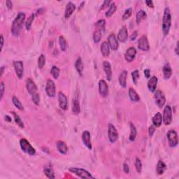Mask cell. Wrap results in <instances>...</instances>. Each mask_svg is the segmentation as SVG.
<instances>
[{
    "instance_id": "cell-50",
    "label": "cell",
    "mask_w": 179,
    "mask_h": 179,
    "mask_svg": "<svg viewBox=\"0 0 179 179\" xmlns=\"http://www.w3.org/2000/svg\"><path fill=\"white\" fill-rule=\"evenodd\" d=\"M123 171H124V172L125 173H130V167L129 165H127V163H124L123 164Z\"/></svg>"
},
{
    "instance_id": "cell-33",
    "label": "cell",
    "mask_w": 179,
    "mask_h": 179,
    "mask_svg": "<svg viewBox=\"0 0 179 179\" xmlns=\"http://www.w3.org/2000/svg\"><path fill=\"white\" fill-rule=\"evenodd\" d=\"M117 9V6H116V4H115L114 2H111V4L109 5V8H108V11H107V12L105 13V16L107 18H110L111 17L113 14H114V13L115 12Z\"/></svg>"
},
{
    "instance_id": "cell-57",
    "label": "cell",
    "mask_w": 179,
    "mask_h": 179,
    "mask_svg": "<svg viewBox=\"0 0 179 179\" xmlns=\"http://www.w3.org/2000/svg\"><path fill=\"white\" fill-rule=\"evenodd\" d=\"M175 53L176 54L178 55V41L177 42V44H176V49H175Z\"/></svg>"
},
{
    "instance_id": "cell-52",
    "label": "cell",
    "mask_w": 179,
    "mask_h": 179,
    "mask_svg": "<svg viewBox=\"0 0 179 179\" xmlns=\"http://www.w3.org/2000/svg\"><path fill=\"white\" fill-rule=\"evenodd\" d=\"M144 76L146 79H150V70L146 69L144 70Z\"/></svg>"
},
{
    "instance_id": "cell-25",
    "label": "cell",
    "mask_w": 179,
    "mask_h": 179,
    "mask_svg": "<svg viewBox=\"0 0 179 179\" xmlns=\"http://www.w3.org/2000/svg\"><path fill=\"white\" fill-rule=\"evenodd\" d=\"M153 125L155 127H160L162 124V115L160 112H158L152 118Z\"/></svg>"
},
{
    "instance_id": "cell-51",
    "label": "cell",
    "mask_w": 179,
    "mask_h": 179,
    "mask_svg": "<svg viewBox=\"0 0 179 179\" xmlns=\"http://www.w3.org/2000/svg\"><path fill=\"white\" fill-rule=\"evenodd\" d=\"M137 36H138V32L134 31L130 36V40L131 41H134V40L137 38Z\"/></svg>"
},
{
    "instance_id": "cell-24",
    "label": "cell",
    "mask_w": 179,
    "mask_h": 179,
    "mask_svg": "<svg viewBox=\"0 0 179 179\" xmlns=\"http://www.w3.org/2000/svg\"><path fill=\"white\" fill-rule=\"evenodd\" d=\"M127 71L126 70H123V71L121 72V74L119 76V78H118V82H119V84L120 85V86L125 88L127 86Z\"/></svg>"
},
{
    "instance_id": "cell-37",
    "label": "cell",
    "mask_w": 179,
    "mask_h": 179,
    "mask_svg": "<svg viewBox=\"0 0 179 179\" xmlns=\"http://www.w3.org/2000/svg\"><path fill=\"white\" fill-rule=\"evenodd\" d=\"M35 16H36V14H32L28 17V18H27L26 22H25V28H26L27 31H29V30H30V29H31L32 22H33L34 21Z\"/></svg>"
},
{
    "instance_id": "cell-49",
    "label": "cell",
    "mask_w": 179,
    "mask_h": 179,
    "mask_svg": "<svg viewBox=\"0 0 179 179\" xmlns=\"http://www.w3.org/2000/svg\"><path fill=\"white\" fill-rule=\"evenodd\" d=\"M111 1H104V2H103V4L102 6H101L100 7V11H102V10H104L108 6H109V5L111 4Z\"/></svg>"
},
{
    "instance_id": "cell-54",
    "label": "cell",
    "mask_w": 179,
    "mask_h": 179,
    "mask_svg": "<svg viewBox=\"0 0 179 179\" xmlns=\"http://www.w3.org/2000/svg\"><path fill=\"white\" fill-rule=\"evenodd\" d=\"M6 7L9 9H11L13 8V3L11 1H10V0H7V1L6 2Z\"/></svg>"
},
{
    "instance_id": "cell-38",
    "label": "cell",
    "mask_w": 179,
    "mask_h": 179,
    "mask_svg": "<svg viewBox=\"0 0 179 179\" xmlns=\"http://www.w3.org/2000/svg\"><path fill=\"white\" fill-rule=\"evenodd\" d=\"M59 44L62 51H66L67 49V42L66 41V39L63 36H62V35L59 37Z\"/></svg>"
},
{
    "instance_id": "cell-12",
    "label": "cell",
    "mask_w": 179,
    "mask_h": 179,
    "mask_svg": "<svg viewBox=\"0 0 179 179\" xmlns=\"http://www.w3.org/2000/svg\"><path fill=\"white\" fill-rule=\"evenodd\" d=\"M58 103L60 108L63 111H67L69 108V102L67 96L61 91L58 92Z\"/></svg>"
},
{
    "instance_id": "cell-26",
    "label": "cell",
    "mask_w": 179,
    "mask_h": 179,
    "mask_svg": "<svg viewBox=\"0 0 179 179\" xmlns=\"http://www.w3.org/2000/svg\"><path fill=\"white\" fill-rule=\"evenodd\" d=\"M75 68L76 69L77 72L79 73V74L80 76L83 75V72H84V63H83L81 57H78L76 60L75 62Z\"/></svg>"
},
{
    "instance_id": "cell-46",
    "label": "cell",
    "mask_w": 179,
    "mask_h": 179,
    "mask_svg": "<svg viewBox=\"0 0 179 179\" xmlns=\"http://www.w3.org/2000/svg\"><path fill=\"white\" fill-rule=\"evenodd\" d=\"M32 102H34V104L35 105L38 106L40 102V96L38 93H35L33 95H32Z\"/></svg>"
},
{
    "instance_id": "cell-35",
    "label": "cell",
    "mask_w": 179,
    "mask_h": 179,
    "mask_svg": "<svg viewBox=\"0 0 179 179\" xmlns=\"http://www.w3.org/2000/svg\"><path fill=\"white\" fill-rule=\"evenodd\" d=\"M146 17H147V14L146 11L143 10H140L136 15V22L137 24H139L141 22L146 18Z\"/></svg>"
},
{
    "instance_id": "cell-28",
    "label": "cell",
    "mask_w": 179,
    "mask_h": 179,
    "mask_svg": "<svg viewBox=\"0 0 179 179\" xmlns=\"http://www.w3.org/2000/svg\"><path fill=\"white\" fill-rule=\"evenodd\" d=\"M101 53L104 57H107L110 55V47L108 42L104 41L101 45Z\"/></svg>"
},
{
    "instance_id": "cell-47",
    "label": "cell",
    "mask_w": 179,
    "mask_h": 179,
    "mask_svg": "<svg viewBox=\"0 0 179 179\" xmlns=\"http://www.w3.org/2000/svg\"><path fill=\"white\" fill-rule=\"evenodd\" d=\"M5 93V85H4V83L3 81L1 82V84H0V99L2 100L4 97Z\"/></svg>"
},
{
    "instance_id": "cell-16",
    "label": "cell",
    "mask_w": 179,
    "mask_h": 179,
    "mask_svg": "<svg viewBox=\"0 0 179 179\" xmlns=\"http://www.w3.org/2000/svg\"><path fill=\"white\" fill-rule=\"evenodd\" d=\"M26 88H27V92H28L29 94L32 95H33L37 92V85L31 78H28L26 80Z\"/></svg>"
},
{
    "instance_id": "cell-58",
    "label": "cell",
    "mask_w": 179,
    "mask_h": 179,
    "mask_svg": "<svg viewBox=\"0 0 179 179\" xmlns=\"http://www.w3.org/2000/svg\"><path fill=\"white\" fill-rule=\"evenodd\" d=\"M5 120L8 121V122H11V118L9 116V115H6L5 116Z\"/></svg>"
},
{
    "instance_id": "cell-13",
    "label": "cell",
    "mask_w": 179,
    "mask_h": 179,
    "mask_svg": "<svg viewBox=\"0 0 179 179\" xmlns=\"http://www.w3.org/2000/svg\"><path fill=\"white\" fill-rule=\"evenodd\" d=\"M99 93L101 97H107L108 95V91H109V88L107 83L104 80H100L99 81Z\"/></svg>"
},
{
    "instance_id": "cell-39",
    "label": "cell",
    "mask_w": 179,
    "mask_h": 179,
    "mask_svg": "<svg viewBox=\"0 0 179 179\" xmlns=\"http://www.w3.org/2000/svg\"><path fill=\"white\" fill-rule=\"evenodd\" d=\"M12 102L14 105L18 109L21 110V111H23L24 110V107L23 105L22 104V103L21 102V101L19 100L18 98L16 96L14 95L12 97Z\"/></svg>"
},
{
    "instance_id": "cell-23",
    "label": "cell",
    "mask_w": 179,
    "mask_h": 179,
    "mask_svg": "<svg viewBox=\"0 0 179 179\" xmlns=\"http://www.w3.org/2000/svg\"><path fill=\"white\" fill-rule=\"evenodd\" d=\"M57 149L59 151L60 153L62 155H67L69 150L67 145L62 141H59L57 143Z\"/></svg>"
},
{
    "instance_id": "cell-21",
    "label": "cell",
    "mask_w": 179,
    "mask_h": 179,
    "mask_svg": "<svg viewBox=\"0 0 179 179\" xmlns=\"http://www.w3.org/2000/svg\"><path fill=\"white\" fill-rule=\"evenodd\" d=\"M76 9V5L72 2H69L67 4L64 11V18L66 19L69 18Z\"/></svg>"
},
{
    "instance_id": "cell-59",
    "label": "cell",
    "mask_w": 179,
    "mask_h": 179,
    "mask_svg": "<svg viewBox=\"0 0 179 179\" xmlns=\"http://www.w3.org/2000/svg\"><path fill=\"white\" fill-rule=\"evenodd\" d=\"M84 4H85V2H82L81 3H80V6H79V11H80V9H81L82 7L84 6Z\"/></svg>"
},
{
    "instance_id": "cell-43",
    "label": "cell",
    "mask_w": 179,
    "mask_h": 179,
    "mask_svg": "<svg viewBox=\"0 0 179 179\" xmlns=\"http://www.w3.org/2000/svg\"><path fill=\"white\" fill-rule=\"evenodd\" d=\"M135 168H136V170H137V172L138 173H142V169H143V165H142V160H140L138 158H136V160H135Z\"/></svg>"
},
{
    "instance_id": "cell-2",
    "label": "cell",
    "mask_w": 179,
    "mask_h": 179,
    "mask_svg": "<svg viewBox=\"0 0 179 179\" xmlns=\"http://www.w3.org/2000/svg\"><path fill=\"white\" fill-rule=\"evenodd\" d=\"M171 26V14L170 9L167 7L164 11L163 18H162V29L164 34V36H167L169 33Z\"/></svg>"
},
{
    "instance_id": "cell-17",
    "label": "cell",
    "mask_w": 179,
    "mask_h": 179,
    "mask_svg": "<svg viewBox=\"0 0 179 179\" xmlns=\"http://www.w3.org/2000/svg\"><path fill=\"white\" fill-rule=\"evenodd\" d=\"M136 55H137V50H136L135 48L134 47L129 48L125 54V58L126 60V61H127L128 62H132L135 58Z\"/></svg>"
},
{
    "instance_id": "cell-40",
    "label": "cell",
    "mask_w": 179,
    "mask_h": 179,
    "mask_svg": "<svg viewBox=\"0 0 179 179\" xmlns=\"http://www.w3.org/2000/svg\"><path fill=\"white\" fill-rule=\"evenodd\" d=\"M50 74H51L52 76L53 77V79H57L60 76V70L57 67L53 66L51 68V70H50Z\"/></svg>"
},
{
    "instance_id": "cell-11",
    "label": "cell",
    "mask_w": 179,
    "mask_h": 179,
    "mask_svg": "<svg viewBox=\"0 0 179 179\" xmlns=\"http://www.w3.org/2000/svg\"><path fill=\"white\" fill-rule=\"evenodd\" d=\"M138 49L142 51H148L150 50V45L148 38L145 35H143L138 40Z\"/></svg>"
},
{
    "instance_id": "cell-14",
    "label": "cell",
    "mask_w": 179,
    "mask_h": 179,
    "mask_svg": "<svg viewBox=\"0 0 179 179\" xmlns=\"http://www.w3.org/2000/svg\"><path fill=\"white\" fill-rule=\"evenodd\" d=\"M82 142L84 144L85 146V147L88 148L89 150L92 149V145L91 142V135L89 131L85 130L82 133L81 136Z\"/></svg>"
},
{
    "instance_id": "cell-10",
    "label": "cell",
    "mask_w": 179,
    "mask_h": 179,
    "mask_svg": "<svg viewBox=\"0 0 179 179\" xmlns=\"http://www.w3.org/2000/svg\"><path fill=\"white\" fill-rule=\"evenodd\" d=\"M45 90L47 95L49 97H54L56 93V86H55V82L51 79L47 80L46 88H45Z\"/></svg>"
},
{
    "instance_id": "cell-27",
    "label": "cell",
    "mask_w": 179,
    "mask_h": 179,
    "mask_svg": "<svg viewBox=\"0 0 179 179\" xmlns=\"http://www.w3.org/2000/svg\"><path fill=\"white\" fill-rule=\"evenodd\" d=\"M44 174L46 175L49 178H52L54 179L55 178V172L51 166H50V164L49 165H46L44 168Z\"/></svg>"
},
{
    "instance_id": "cell-41",
    "label": "cell",
    "mask_w": 179,
    "mask_h": 179,
    "mask_svg": "<svg viewBox=\"0 0 179 179\" xmlns=\"http://www.w3.org/2000/svg\"><path fill=\"white\" fill-rule=\"evenodd\" d=\"M38 67H39V69H41L44 68L45 66V64H46V57L44 54L40 55V56L38 58Z\"/></svg>"
},
{
    "instance_id": "cell-31",
    "label": "cell",
    "mask_w": 179,
    "mask_h": 179,
    "mask_svg": "<svg viewBox=\"0 0 179 179\" xmlns=\"http://www.w3.org/2000/svg\"><path fill=\"white\" fill-rule=\"evenodd\" d=\"M130 134L129 136V140L130 141V142H134L136 139V137H137V129H136V127L134 126V125L132 123H130Z\"/></svg>"
},
{
    "instance_id": "cell-1",
    "label": "cell",
    "mask_w": 179,
    "mask_h": 179,
    "mask_svg": "<svg viewBox=\"0 0 179 179\" xmlns=\"http://www.w3.org/2000/svg\"><path fill=\"white\" fill-rule=\"evenodd\" d=\"M26 16L23 12H20L18 14L16 18L13 22L11 27V33L15 37H18L22 28V25L25 22Z\"/></svg>"
},
{
    "instance_id": "cell-32",
    "label": "cell",
    "mask_w": 179,
    "mask_h": 179,
    "mask_svg": "<svg viewBox=\"0 0 179 179\" xmlns=\"http://www.w3.org/2000/svg\"><path fill=\"white\" fill-rule=\"evenodd\" d=\"M72 112L75 115H78L80 113V103L77 99H74L72 101Z\"/></svg>"
},
{
    "instance_id": "cell-7",
    "label": "cell",
    "mask_w": 179,
    "mask_h": 179,
    "mask_svg": "<svg viewBox=\"0 0 179 179\" xmlns=\"http://www.w3.org/2000/svg\"><path fill=\"white\" fill-rule=\"evenodd\" d=\"M173 115H172V110L169 105H167L164 108L163 115H162V121L164 124L165 125H169L172 122Z\"/></svg>"
},
{
    "instance_id": "cell-4",
    "label": "cell",
    "mask_w": 179,
    "mask_h": 179,
    "mask_svg": "<svg viewBox=\"0 0 179 179\" xmlns=\"http://www.w3.org/2000/svg\"><path fill=\"white\" fill-rule=\"evenodd\" d=\"M20 146H21V150L25 153H27V154L29 155H34L36 154V150H35V148L31 145V143L26 138H22L20 140Z\"/></svg>"
},
{
    "instance_id": "cell-19",
    "label": "cell",
    "mask_w": 179,
    "mask_h": 179,
    "mask_svg": "<svg viewBox=\"0 0 179 179\" xmlns=\"http://www.w3.org/2000/svg\"><path fill=\"white\" fill-rule=\"evenodd\" d=\"M103 69H104L107 80L108 81H110L112 79V69L111 65L109 62L104 61L103 62Z\"/></svg>"
},
{
    "instance_id": "cell-6",
    "label": "cell",
    "mask_w": 179,
    "mask_h": 179,
    "mask_svg": "<svg viewBox=\"0 0 179 179\" xmlns=\"http://www.w3.org/2000/svg\"><path fill=\"white\" fill-rule=\"evenodd\" d=\"M108 138L109 142L112 143H115L118 139V130L111 123L108 125Z\"/></svg>"
},
{
    "instance_id": "cell-56",
    "label": "cell",
    "mask_w": 179,
    "mask_h": 179,
    "mask_svg": "<svg viewBox=\"0 0 179 179\" xmlns=\"http://www.w3.org/2000/svg\"><path fill=\"white\" fill-rule=\"evenodd\" d=\"M5 69H6V67H5V66H2L1 71H0V73H1V74H0V76H1V77H2V76H3V74H4Z\"/></svg>"
},
{
    "instance_id": "cell-8",
    "label": "cell",
    "mask_w": 179,
    "mask_h": 179,
    "mask_svg": "<svg viewBox=\"0 0 179 179\" xmlns=\"http://www.w3.org/2000/svg\"><path fill=\"white\" fill-rule=\"evenodd\" d=\"M154 99L155 104H157L159 108H162L165 105L166 103V98L165 94H164L162 91L160 90H155V95H154Z\"/></svg>"
},
{
    "instance_id": "cell-45",
    "label": "cell",
    "mask_w": 179,
    "mask_h": 179,
    "mask_svg": "<svg viewBox=\"0 0 179 179\" xmlns=\"http://www.w3.org/2000/svg\"><path fill=\"white\" fill-rule=\"evenodd\" d=\"M132 14V8H128L125 10V11L123 15L122 19L123 21H126V20L129 19Z\"/></svg>"
},
{
    "instance_id": "cell-30",
    "label": "cell",
    "mask_w": 179,
    "mask_h": 179,
    "mask_svg": "<svg viewBox=\"0 0 179 179\" xmlns=\"http://www.w3.org/2000/svg\"><path fill=\"white\" fill-rule=\"evenodd\" d=\"M128 94H129V97L131 101H132L133 102H138L140 101L139 95L132 88H130L129 91H128Z\"/></svg>"
},
{
    "instance_id": "cell-55",
    "label": "cell",
    "mask_w": 179,
    "mask_h": 179,
    "mask_svg": "<svg viewBox=\"0 0 179 179\" xmlns=\"http://www.w3.org/2000/svg\"><path fill=\"white\" fill-rule=\"evenodd\" d=\"M4 38L3 34H1V51L3 49V46H4Z\"/></svg>"
},
{
    "instance_id": "cell-20",
    "label": "cell",
    "mask_w": 179,
    "mask_h": 179,
    "mask_svg": "<svg viewBox=\"0 0 179 179\" xmlns=\"http://www.w3.org/2000/svg\"><path fill=\"white\" fill-rule=\"evenodd\" d=\"M158 77L153 76L150 77L149 80L148 81V88L149 90V91L151 92H155L156 90V88H157V85H158Z\"/></svg>"
},
{
    "instance_id": "cell-48",
    "label": "cell",
    "mask_w": 179,
    "mask_h": 179,
    "mask_svg": "<svg viewBox=\"0 0 179 179\" xmlns=\"http://www.w3.org/2000/svg\"><path fill=\"white\" fill-rule=\"evenodd\" d=\"M155 130H156V127H155L154 125H150L149 128H148V134H149V137H152L153 134H154V133L155 132Z\"/></svg>"
},
{
    "instance_id": "cell-22",
    "label": "cell",
    "mask_w": 179,
    "mask_h": 179,
    "mask_svg": "<svg viewBox=\"0 0 179 179\" xmlns=\"http://www.w3.org/2000/svg\"><path fill=\"white\" fill-rule=\"evenodd\" d=\"M162 72L165 79H169L172 75V69H171L169 63H166L162 67Z\"/></svg>"
},
{
    "instance_id": "cell-36",
    "label": "cell",
    "mask_w": 179,
    "mask_h": 179,
    "mask_svg": "<svg viewBox=\"0 0 179 179\" xmlns=\"http://www.w3.org/2000/svg\"><path fill=\"white\" fill-rule=\"evenodd\" d=\"M13 116H14V119L15 123H16V124L19 126L20 127L22 128V129H24L25 128V125H24V123L22 122V120H21V117H20V115L16 113V112L14 111H12L11 112Z\"/></svg>"
},
{
    "instance_id": "cell-18",
    "label": "cell",
    "mask_w": 179,
    "mask_h": 179,
    "mask_svg": "<svg viewBox=\"0 0 179 179\" xmlns=\"http://www.w3.org/2000/svg\"><path fill=\"white\" fill-rule=\"evenodd\" d=\"M117 39L118 40V41H120L121 43H125L127 41V40L128 39V32L125 26H123L122 28L119 30L117 36Z\"/></svg>"
},
{
    "instance_id": "cell-34",
    "label": "cell",
    "mask_w": 179,
    "mask_h": 179,
    "mask_svg": "<svg viewBox=\"0 0 179 179\" xmlns=\"http://www.w3.org/2000/svg\"><path fill=\"white\" fill-rule=\"evenodd\" d=\"M95 27H96V30H98V31L101 32L102 33L103 32H104L105 28H106L105 20L104 19L99 20V21L95 23Z\"/></svg>"
},
{
    "instance_id": "cell-53",
    "label": "cell",
    "mask_w": 179,
    "mask_h": 179,
    "mask_svg": "<svg viewBox=\"0 0 179 179\" xmlns=\"http://www.w3.org/2000/svg\"><path fill=\"white\" fill-rule=\"evenodd\" d=\"M146 4L150 8H154V4H153V2L151 1V0H147V1H146Z\"/></svg>"
},
{
    "instance_id": "cell-44",
    "label": "cell",
    "mask_w": 179,
    "mask_h": 179,
    "mask_svg": "<svg viewBox=\"0 0 179 179\" xmlns=\"http://www.w3.org/2000/svg\"><path fill=\"white\" fill-rule=\"evenodd\" d=\"M132 78L134 84L135 85H137L140 78L139 72H138V70H134V71H133L132 72Z\"/></svg>"
},
{
    "instance_id": "cell-29",
    "label": "cell",
    "mask_w": 179,
    "mask_h": 179,
    "mask_svg": "<svg viewBox=\"0 0 179 179\" xmlns=\"http://www.w3.org/2000/svg\"><path fill=\"white\" fill-rule=\"evenodd\" d=\"M167 169V165L162 160H159L156 167V171L158 175H162Z\"/></svg>"
},
{
    "instance_id": "cell-3",
    "label": "cell",
    "mask_w": 179,
    "mask_h": 179,
    "mask_svg": "<svg viewBox=\"0 0 179 179\" xmlns=\"http://www.w3.org/2000/svg\"><path fill=\"white\" fill-rule=\"evenodd\" d=\"M69 171L70 172L74 173L76 176H77L78 177H79L80 178H84V179H87V178H95L94 176H93L91 173L89 172V171L84 169L83 168L80 167H70L69 168Z\"/></svg>"
},
{
    "instance_id": "cell-5",
    "label": "cell",
    "mask_w": 179,
    "mask_h": 179,
    "mask_svg": "<svg viewBox=\"0 0 179 179\" xmlns=\"http://www.w3.org/2000/svg\"><path fill=\"white\" fill-rule=\"evenodd\" d=\"M167 137L168 139L169 145L171 148H175L178 144V134L173 130H170L167 133Z\"/></svg>"
},
{
    "instance_id": "cell-42",
    "label": "cell",
    "mask_w": 179,
    "mask_h": 179,
    "mask_svg": "<svg viewBox=\"0 0 179 179\" xmlns=\"http://www.w3.org/2000/svg\"><path fill=\"white\" fill-rule=\"evenodd\" d=\"M102 33L98 30H96L94 32H93V41L95 43V44H98L100 41L101 39H102Z\"/></svg>"
},
{
    "instance_id": "cell-15",
    "label": "cell",
    "mask_w": 179,
    "mask_h": 179,
    "mask_svg": "<svg viewBox=\"0 0 179 179\" xmlns=\"http://www.w3.org/2000/svg\"><path fill=\"white\" fill-rule=\"evenodd\" d=\"M108 44L109 45L110 49L112 50H117L119 48V43L117 37L114 34H111L108 37Z\"/></svg>"
},
{
    "instance_id": "cell-9",
    "label": "cell",
    "mask_w": 179,
    "mask_h": 179,
    "mask_svg": "<svg viewBox=\"0 0 179 179\" xmlns=\"http://www.w3.org/2000/svg\"><path fill=\"white\" fill-rule=\"evenodd\" d=\"M14 67L16 74L19 79H22L24 74V64L21 60H16L14 63Z\"/></svg>"
}]
</instances>
